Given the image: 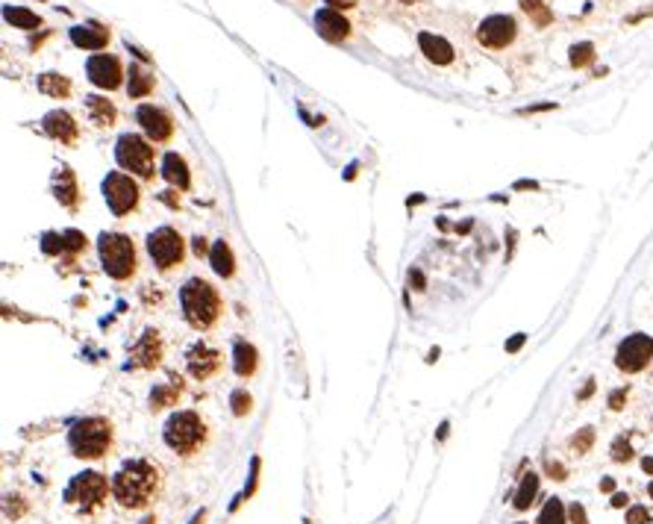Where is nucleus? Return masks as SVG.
<instances>
[{
    "instance_id": "nucleus-24",
    "label": "nucleus",
    "mask_w": 653,
    "mask_h": 524,
    "mask_svg": "<svg viewBox=\"0 0 653 524\" xmlns=\"http://www.w3.org/2000/svg\"><path fill=\"white\" fill-rule=\"evenodd\" d=\"M86 109H89V116H92V121H94L97 127L115 124V106L106 101V97H97V94L86 97Z\"/></svg>"
},
{
    "instance_id": "nucleus-15",
    "label": "nucleus",
    "mask_w": 653,
    "mask_h": 524,
    "mask_svg": "<svg viewBox=\"0 0 653 524\" xmlns=\"http://www.w3.org/2000/svg\"><path fill=\"white\" fill-rule=\"evenodd\" d=\"M42 127H44V133H47L50 139H56V142H62V144H74V142H77V133H80V127L74 124V118H71L65 109L47 112V116L42 118Z\"/></svg>"
},
{
    "instance_id": "nucleus-21",
    "label": "nucleus",
    "mask_w": 653,
    "mask_h": 524,
    "mask_svg": "<svg viewBox=\"0 0 653 524\" xmlns=\"http://www.w3.org/2000/svg\"><path fill=\"white\" fill-rule=\"evenodd\" d=\"M259 366V356H256V348L247 345L244 339L236 342V348H232V368H236L239 378H250V374L256 371Z\"/></svg>"
},
{
    "instance_id": "nucleus-40",
    "label": "nucleus",
    "mask_w": 653,
    "mask_h": 524,
    "mask_svg": "<svg viewBox=\"0 0 653 524\" xmlns=\"http://www.w3.org/2000/svg\"><path fill=\"white\" fill-rule=\"evenodd\" d=\"M356 4V0H324V6H330V9H347V6H354Z\"/></svg>"
},
{
    "instance_id": "nucleus-11",
    "label": "nucleus",
    "mask_w": 653,
    "mask_h": 524,
    "mask_svg": "<svg viewBox=\"0 0 653 524\" xmlns=\"http://www.w3.org/2000/svg\"><path fill=\"white\" fill-rule=\"evenodd\" d=\"M515 18H509V15H489L480 27H477V42L483 47H492V51H504L506 44L515 42Z\"/></svg>"
},
{
    "instance_id": "nucleus-12",
    "label": "nucleus",
    "mask_w": 653,
    "mask_h": 524,
    "mask_svg": "<svg viewBox=\"0 0 653 524\" xmlns=\"http://www.w3.org/2000/svg\"><path fill=\"white\" fill-rule=\"evenodd\" d=\"M136 121L142 124L144 136L150 142H168L174 136V118L168 109H162L156 104H142L136 109Z\"/></svg>"
},
{
    "instance_id": "nucleus-28",
    "label": "nucleus",
    "mask_w": 653,
    "mask_h": 524,
    "mask_svg": "<svg viewBox=\"0 0 653 524\" xmlns=\"http://www.w3.org/2000/svg\"><path fill=\"white\" fill-rule=\"evenodd\" d=\"M6 21L15 24V27H21V30H36L42 21H39V15L36 12H27V9H18V6H6Z\"/></svg>"
},
{
    "instance_id": "nucleus-17",
    "label": "nucleus",
    "mask_w": 653,
    "mask_h": 524,
    "mask_svg": "<svg viewBox=\"0 0 653 524\" xmlns=\"http://www.w3.org/2000/svg\"><path fill=\"white\" fill-rule=\"evenodd\" d=\"M162 359V342L156 330H144V336L139 339V345H132V359L130 368H154Z\"/></svg>"
},
{
    "instance_id": "nucleus-38",
    "label": "nucleus",
    "mask_w": 653,
    "mask_h": 524,
    "mask_svg": "<svg viewBox=\"0 0 653 524\" xmlns=\"http://www.w3.org/2000/svg\"><path fill=\"white\" fill-rule=\"evenodd\" d=\"M592 439H595V433H592V430H583V433L574 439V448H577V451H585V448L592 445Z\"/></svg>"
},
{
    "instance_id": "nucleus-9",
    "label": "nucleus",
    "mask_w": 653,
    "mask_h": 524,
    "mask_svg": "<svg viewBox=\"0 0 653 524\" xmlns=\"http://www.w3.org/2000/svg\"><path fill=\"white\" fill-rule=\"evenodd\" d=\"M147 254L156 262L159 271H171L186 259V242L174 227H159L147 236Z\"/></svg>"
},
{
    "instance_id": "nucleus-41",
    "label": "nucleus",
    "mask_w": 653,
    "mask_h": 524,
    "mask_svg": "<svg viewBox=\"0 0 653 524\" xmlns=\"http://www.w3.org/2000/svg\"><path fill=\"white\" fill-rule=\"evenodd\" d=\"M624 398H627V392H615V395H609V406H612V409H621Z\"/></svg>"
},
{
    "instance_id": "nucleus-29",
    "label": "nucleus",
    "mask_w": 653,
    "mask_h": 524,
    "mask_svg": "<svg viewBox=\"0 0 653 524\" xmlns=\"http://www.w3.org/2000/svg\"><path fill=\"white\" fill-rule=\"evenodd\" d=\"M180 395V380L171 383V386H159L150 392V409H162V406H171Z\"/></svg>"
},
{
    "instance_id": "nucleus-39",
    "label": "nucleus",
    "mask_w": 653,
    "mask_h": 524,
    "mask_svg": "<svg viewBox=\"0 0 653 524\" xmlns=\"http://www.w3.org/2000/svg\"><path fill=\"white\" fill-rule=\"evenodd\" d=\"M192 248H194V254H197V256H204V254H209V251H212L204 236H194V239H192Z\"/></svg>"
},
{
    "instance_id": "nucleus-45",
    "label": "nucleus",
    "mask_w": 653,
    "mask_h": 524,
    "mask_svg": "<svg viewBox=\"0 0 653 524\" xmlns=\"http://www.w3.org/2000/svg\"><path fill=\"white\" fill-rule=\"evenodd\" d=\"M204 518H206V513H204V510H200V513H197V516H194V518H192L189 524H204Z\"/></svg>"
},
{
    "instance_id": "nucleus-34",
    "label": "nucleus",
    "mask_w": 653,
    "mask_h": 524,
    "mask_svg": "<svg viewBox=\"0 0 653 524\" xmlns=\"http://www.w3.org/2000/svg\"><path fill=\"white\" fill-rule=\"evenodd\" d=\"M630 442L627 439H615V445H612V460H618V463H627L630 460Z\"/></svg>"
},
{
    "instance_id": "nucleus-5",
    "label": "nucleus",
    "mask_w": 653,
    "mask_h": 524,
    "mask_svg": "<svg viewBox=\"0 0 653 524\" xmlns=\"http://www.w3.org/2000/svg\"><path fill=\"white\" fill-rule=\"evenodd\" d=\"M97 256L104 271L112 277V280H130L136 274V244L130 242V236L124 233H100L97 239Z\"/></svg>"
},
{
    "instance_id": "nucleus-33",
    "label": "nucleus",
    "mask_w": 653,
    "mask_h": 524,
    "mask_svg": "<svg viewBox=\"0 0 653 524\" xmlns=\"http://www.w3.org/2000/svg\"><path fill=\"white\" fill-rule=\"evenodd\" d=\"M62 239H65V248H68V251H82V248H86V236H82L80 230L62 233Z\"/></svg>"
},
{
    "instance_id": "nucleus-32",
    "label": "nucleus",
    "mask_w": 653,
    "mask_h": 524,
    "mask_svg": "<svg viewBox=\"0 0 653 524\" xmlns=\"http://www.w3.org/2000/svg\"><path fill=\"white\" fill-rule=\"evenodd\" d=\"M42 251H44V254H59V251H65V239L56 236V233H44V236H42Z\"/></svg>"
},
{
    "instance_id": "nucleus-13",
    "label": "nucleus",
    "mask_w": 653,
    "mask_h": 524,
    "mask_svg": "<svg viewBox=\"0 0 653 524\" xmlns=\"http://www.w3.org/2000/svg\"><path fill=\"white\" fill-rule=\"evenodd\" d=\"M86 77L92 80L97 89L112 92V89L121 86L124 68H121V62L115 59V56H109V54H94V56H89V62H86Z\"/></svg>"
},
{
    "instance_id": "nucleus-22",
    "label": "nucleus",
    "mask_w": 653,
    "mask_h": 524,
    "mask_svg": "<svg viewBox=\"0 0 653 524\" xmlns=\"http://www.w3.org/2000/svg\"><path fill=\"white\" fill-rule=\"evenodd\" d=\"M209 266L218 277H232L236 274V259H232V251H230V244L224 239H218L212 244V251H209Z\"/></svg>"
},
{
    "instance_id": "nucleus-19",
    "label": "nucleus",
    "mask_w": 653,
    "mask_h": 524,
    "mask_svg": "<svg viewBox=\"0 0 653 524\" xmlns=\"http://www.w3.org/2000/svg\"><path fill=\"white\" fill-rule=\"evenodd\" d=\"M162 177L168 180L171 186L182 189V192H186V189L192 186L189 166H186V159H182L180 154H165V156H162Z\"/></svg>"
},
{
    "instance_id": "nucleus-49",
    "label": "nucleus",
    "mask_w": 653,
    "mask_h": 524,
    "mask_svg": "<svg viewBox=\"0 0 653 524\" xmlns=\"http://www.w3.org/2000/svg\"><path fill=\"white\" fill-rule=\"evenodd\" d=\"M518 524H521V521H518Z\"/></svg>"
},
{
    "instance_id": "nucleus-37",
    "label": "nucleus",
    "mask_w": 653,
    "mask_h": 524,
    "mask_svg": "<svg viewBox=\"0 0 653 524\" xmlns=\"http://www.w3.org/2000/svg\"><path fill=\"white\" fill-rule=\"evenodd\" d=\"M568 516H571L574 524H589V521H585V510H583L580 504H571V506H568Z\"/></svg>"
},
{
    "instance_id": "nucleus-16",
    "label": "nucleus",
    "mask_w": 653,
    "mask_h": 524,
    "mask_svg": "<svg viewBox=\"0 0 653 524\" xmlns=\"http://www.w3.org/2000/svg\"><path fill=\"white\" fill-rule=\"evenodd\" d=\"M315 27L327 42H342V39L350 36V21L339 9H330V6L315 12Z\"/></svg>"
},
{
    "instance_id": "nucleus-36",
    "label": "nucleus",
    "mask_w": 653,
    "mask_h": 524,
    "mask_svg": "<svg viewBox=\"0 0 653 524\" xmlns=\"http://www.w3.org/2000/svg\"><path fill=\"white\" fill-rule=\"evenodd\" d=\"M647 521H650V513L645 510V506H630L627 524H647Z\"/></svg>"
},
{
    "instance_id": "nucleus-26",
    "label": "nucleus",
    "mask_w": 653,
    "mask_h": 524,
    "mask_svg": "<svg viewBox=\"0 0 653 524\" xmlns=\"http://www.w3.org/2000/svg\"><path fill=\"white\" fill-rule=\"evenodd\" d=\"M39 89L50 97H65L71 92V83H68V77H62V74H42L39 77Z\"/></svg>"
},
{
    "instance_id": "nucleus-42",
    "label": "nucleus",
    "mask_w": 653,
    "mask_h": 524,
    "mask_svg": "<svg viewBox=\"0 0 653 524\" xmlns=\"http://www.w3.org/2000/svg\"><path fill=\"white\" fill-rule=\"evenodd\" d=\"M627 501H630L627 495H615V498H612V506H627Z\"/></svg>"
},
{
    "instance_id": "nucleus-43",
    "label": "nucleus",
    "mask_w": 653,
    "mask_h": 524,
    "mask_svg": "<svg viewBox=\"0 0 653 524\" xmlns=\"http://www.w3.org/2000/svg\"><path fill=\"white\" fill-rule=\"evenodd\" d=\"M642 468H645L647 474H653V456H645V460H642Z\"/></svg>"
},
{
    "instance_id": "nucleus-4",
    "label": "nucleus",
    "mask_w": 653,
    "mask_h": 524,
    "mask_svg": "<svg viewBox=\"0 0 653 524\" xmlns=\"http://www.w3.org/2000/svg\"><path fill=\"white\" fill-rule=\"evenodd\" d=\"M68 448L80 460H100V456H106V451L112 448V421L100 416L80 418L68 430Z\"/></svg>"
},
{
    "instance_id": "nucleus-2",
    "label": "nucleus",
    "mask_w": 653,
    "mask_h": 524,
    "mask_svg": "<svg viewBox=\"0 0 653 524\" xmlns=\"http://www.w3.org/2000/svg\"><path fill=\"white\" fill-rule=\"evenodd\" d=\"M180 306H182V318H186L189 327L194 330H209V327L221 316V294L215 292V286H209L200 277H192V280L182 283L180 289Z\"/></svg>"
},
{
    "instance_id": "nucleus-25",
    "label": "nucleus",
    "mask_w": 653,
    "mask_h": 524,
    "mask_svg": "<svg viewBox=\"0 0 653 524\" xmlns=\"http://www.w3.org/2000/svg\"><path fill=\"white\" fill-rule=\"evenodd\" d=\"M130 83H127V92L130 97H144L154 92V74H147L142 65H130Z\"/></svg>"
},
{
    "instance_id": "nucleus-14",
    "label": "nucleus",
    "mask_w": 653,
    "mask_h": 524,
    "mask_svg": "<svg viewBox=\"0 0 653 524\" xmlns=\"http://www.w3.org/2000/svg\"><path fill=\"white\" fill-rule=\"evenodd\" d=\"M218 366H221V354L215 348H209L206 342H194L186 354V368L194 380H209L218 371Z\"/></svg>"
},
{
    "instance_id": "nucleus-47",
    "label": "nucleus",
    "mask_w": 653,
    "mask_h": 524,
    "mask_svg": "<svg viewBox=\"0 0 653 524\" xmlns=\"http://www.w3.org/2000/svg\"><path fill=\"white\" fill-rule=\"evenodd\" d=\"M142 524H156V518H144V521H142Z\"/></svg>"
},
{
    "instance_id": "nucleus-23",
    "label": "nucleus",
    "mask_w": 653,
    "mask_h": 524,
    "mask_svg": "<svg viewBox=\"0 0 653 524\" xmlns=\"http://www.w3.org/2000/svg\"><path fill=\"white\" fill-rule=\"evenodd\" d=\"M54 192H56V201L62 206H77V180L71 174V168H59L56 180H54Z\"/></svg>"
},
{
    "instance_id": "nucleus-46",
    "label": "nucleus",
    "mask_w": 653,
    "mask_h": 524,
    "mask_svg": "<svg viewBox=\"0 0 653 524\" xmlns=\"http://www.w3.org/2000/svg\"><path fill=\"white\" fill-rule=\"evenodd\" d=\"M600 489H604V492H612L615 483H612V480H604V483H600Z\"/></svg>"
},
{
    "instance_id": "nucleus-8",
    "label": "nucleus",
    "mask_w": 653,
    "mask_h": 524,
    "mask_svg": "<svg viewBox=\"0 0 653 524\" xmlns=\"http://www.w3.org/2000/svg\"><path fill=\"white\" fill-rule=\"evenodd\" d=\"M100 192H104V201H106L109 212H112V216H118V218L136 209V206H139V198H142V194H139V183H136V180H132L130 174H124V171L106 174Z\"/></svg>"
},
{
    "instance_id": "nucleus-35",
    "label": "nucleus",
    "mask_w": 653,
    "mask_h": 524,
    "mask_svg": "<svg viewBox=\"0 0 653 524\" xmlns=\"http://www.w3.org/2000/svg\"><path fill=\"white\" fill-rule=\"evenodd\" d=\"M592 59V44H577L574 51H571V62L574 65H585Z\"/></svg>"
},
{
    "instance_id": "nucleus-30",
    "label": "nucleus",
    "mask_w": 653,
    "mask_h": 524,
    "mask_svg": "<svg viewBox=\"0 0 653 524\" xmlns=\"http://www.w3.org/2000/svg\"><path fill=\"white\" fill-rule=\"evenodd\" d=\"M535 524H565V506L559 498H550L545 504V510L539 513V521Z\"/></svg>"
},
{
    "instance_id": "nucleus-48",
    "label": "nucleus",
    "mask_w": 653,
    "mask_h": 524,
    "mask_svg": "<svg viewBox=\"0 0 653 524\" xmlns=\"http://www.w3.org/2000/svg\"><path fill=\"white\" fill-rule=\"evenodd\" d=\"M647 492H650V498H653V483H650V486H647Z\"/></svg>"
},
{
    "instance_id": "nucleus-6",
    "label": "nucleus",
    "mask_w": 653,
    "mask_h": 524,
    "mask_svg": "<svg viewBox=\"0 0 653 524\" xmlns=\"http://www.w3.org/2000/svg\"><path fill=\"white\" fill-rule=\"evenodd\" d=\"M115 162L130 171L139 174L142 180H150L156 174V151L144 136L136 133H124L118 142H115Z\"/></svg>"
},
{
    "instance_id": "nucleus-1",
    "label": "nucleus",
    "mask_w": 653,
    "mask_h": 524,
    "mask_svg": "<svg viewBox=\"0 0 653 524\" xmlns=\"http://www.w3.org/2000/svg\"><path fill=\"white\" fill-rule=\"evenodd\" d=\"M162 492V471L150 460H127L112 478V495L124 510H144Z\"/></svg>"
},
{
    "instance_id": "nucleus-20",
    "label": "nucleus",
    "mask_w": 653,
    "mask_h": 524,
    "mask_svg": "<svg viewBox=\"0 0 653 524\" xmlns=\"http://www.w3.org/2000/svg\"><path fill=\"white\" fill-rule=\"evenodd\" d=\"M418 44H421V51L427 54V59L435 62V65L454 62V47H450L442 36H433V32H421V36H418Z\"/></svg>"
},
{
    "instance_id": "nucleus-18",
    "label": "nucleus",
    "mask_w": 653,
    "mask_h": 524,
    "mask_svg": "<svg viewBox=\"0 0 653 524\" xmlns=\"http://www.w3.org/2000/svg\"><path fill=\"white\" fill-rule=\"evenodd\" d=\"M71 42L86 51H104L109 44V30L100 24H77L71 27Z\"/></svg>"
},
{
    "instance_id": "nucleus-3",
    "label": "nucleus",
    "mask_w": 653,
    "mask_h": 524,
    "mask_svg": "<svg viewBox=\"0 0 653 524\" xmlns=\"http://www.w3.org/2000/svg\"><path fill=\"white\" fill-rule=\"evenodd\" d=\"M162 439L180 456H194L206 445V424L194 409H180V413L168 416V421H165Z\"/></svg>"
},
{
    "instance_id": "nucleus-7",
    "label": "nucleus",
    "mask_w": 653,
    "mask_h": 524,
    "mask_svg": "<svg viewBox=\"0 0 653 524\" xmlns=\"http://www.w3.org/2000/svg\"><path fill=\"white\" fill-rule=\"evenodd\" d=\"M106 495H109V483L100 471H82L71 480V486L65 489V501L74 504L82 516L97 513L100 506L106 504Z\"/></svg>"
},
{
    "instance_id": "nucleus-27",
    "label": "nucleus",
    "mask_w": 653,
    "mask_h": 524,
    "mask_svg": "<svg viewBox=\"0 0 653 524\" xmlns=\"http://www.w3.org/2000/svg\"><path fill=\"white\" fill-rule=\"evenodd\" d=\"M535 492H539V478H535V474H524L521 489L515 492V510H527L535 498Z\"/></svg>"
},
{
    "instance_id": "nucleus-10",
    "label": "nucleus",
    "mask_w": 653,
    "mask_h": 524,
    "mask_svg": "<svg viewBox=\"0 0 653 524\" xmlns=\"http://www.w3.org/2000/svg\"><path fill=\"white\" fill-rule=\"evenodd\" d=\"M650 359H653V339L645 333L627 336L615 351V366L624 374H639L642 368H647Z\"/></svg>"
},
{
    "instance_id": "nucleus-44",
    "label": "nucleus",
    "mask_w": 653,
    "mask_h": 524,
    "mask_svg": "<svg viewBox=\"0 0 653 524\" xmlns=\"http://www.w3.org/2000/svg\"><path fill=\"white\" fill-rule=\"evenodd\" d=\"M409 280H412L415 286H424V277H421V274H418V271H412V274H409Z\"/></svg>"
},
{
    "instance_id": "nucleus-31",
    "label": "nucleus",
    "mask_w": 653,
    "mask_h": 524,
    "mask_svg": "<svg viewBox=\"0 0 653 524\" xmlns=\"http://www.w3.org/2000/svg\"><path fill=\"white\" fill-rule=\"evenodd\" d=\"M230 406H232V416H247L250 413V406H254V401H250V395H247V392L244 389H236V392H232V395H230Z\"/></svg>"
}]
</instances>
